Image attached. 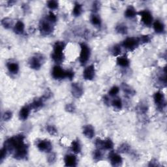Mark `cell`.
I'll return each mask as SVG.
<instances>
[{
	"mask_svg": "<svg viewBox=\"0 0 167 167\" xmlns=\"http://www.w3.org/2000/svg\"><path fill=\"white\" fill-rule=\"evenodd\" d=\"M23 134H18L7 139L4 143L8 152L13 153V157L17 160L26 159L28 155V147L24 142Z\"/></svg>",
	"mask_w": 167,
	"mask_h": 167,
	"instance_id": "1",
	"label": "cell"
},
{
	"mask_svg": "<svg viewBox=\"0 0 167 167\" xmlns=\"http://www.w3.org/2000/svg\"><path fill=\"white\" fill-rule=\"evenodd\" d=\"M65 43L62 41L56 42L53 48V52L52 54V58L54 62L58 63H62L64 59L63 50L65 48Z\"/></svg>",
	"mask_w": 167,
	"mask_h": 167,
	"instance_id": "2",
	"label": "cell"
},
{
	"mask_svg": "<svg viewBox=\"0 0 167 167\" xmlns=\"http://www.w3.org/2000/svg\"><path fill=\"white\" fill-rule=\"evenodd\" d=\"M91 50L89 47L86 44L82 43L80 44V54L79 57V61L82 66H84L88 62L90 58Z\"/></svg>",
	"mask_w": 167,
	"mask_h": 167,
	"instance_id": "3",
	"label": "cell"
},
{
	"mask_svg": "<svg viewBox=\"0 0 167 167\" xmlns=\"http://www.w3.org/2000/svg\"><path fill=\"white\" fill-rule=\"evenodd\" d=\"M39 30L43 35H50L53 31L52 24L47 18L41 20L39 24Z\"/></svg>",
	"mask_w": 167,
	"mask_h": 167,
	"instance_id": "4",
	"label": "cell"
},
{
	"mask_svg": "<svg viewBox=\"0 0 167 167\" xmlns=\"http://www.w3.org/2000/svg\"><path fill=\"white\" fill-rule=\"evenodd\" d=\"M44 62V58L41 54H36L30 59L29 64L31 69L39 70Z\"/></svg>",
	"mask_w": 167,
	"mask_h": 167,
	"instance_id": "5",
	"label": "cell"
},
{
	"mask_svg": "<svg viewBox=\"0 0 167 167\" xmlns=\"http://www.w3.org/2000/svg\"><path fill=\"white\" fill-rule=\"evenodd\" d=\"M140 41L138 38L135 37H128L124 40L122 46L125 48L129 50H133L139 45Z\"/></svg>",
	"mask_w": 167,
	"mask_h": 167,
	"instance_id": "6",
	"label": "cell"
},
{
	"mask_svg": "<svg viewBox=\"0 0 167 167\" xmlns=\"http://www.w3.org/2000/svg\"><path fill=\"white\" fill-rule=\"evenodd\" d=\"M52 76L56 80H60L67 78V71L64 70L58 65L54 66L52 71Z\"/></svg>",
	"mask_w": 167,
	"mask_h": 167,
	"instance_id": "7",
	"label": "cell"
},
{
	"mask_svg": "<svg viewBox=\"0 0 167 167\" xmlns=\"http://www.w3.org/2000/svg\"><path fill=\"white\" fill-rule=\"evenodd\" d=\"M140 16L141 21L145 26H149L152 25L153 22V19L152 13L149 11H142L138 13Z\"/></svg>",
	"mask_w": 167,
	"mask_h": 167,
	"instance_id": "8",
	"label": "cell"
},
{
	"mask_svg": "<svg viewBox=\"0 0 167 167\" xmlns=\"http://www.w3.org/2000/svg\"><path fill=\"white\" fill-rule=\"evenodd\" d=\"M37 147L39 151L43 152L50 153L52 150V144L50 141L48 140H41L37 142Z\"/></svg>",
	"mask_w": 167,
	"mask_h": 167,
	"instance_id": "9",
	"label": "cell"
},
{
	"mask_svg": "<svg viewBox=\"0 0 167 167\" xmlns=\"http://www.w3.org/2000/svg\"><path fill=\"white\" fill-rule=\"evenodd\" d=\"M153 99L155 103L156 104L157 107L160 109H162L166 105L165 96L163 93L161 92H157L154 94Z\"/></svg>",
	"mask_w": 167,
	"mask_h": 167,
	"instance_id": "10",
	"label": "cell"
},
{
	"mask_svg": "<svg viewBox=\"0 0 167 167\" xmlns=\"http://www.w3.org/2000/svg\"><path fill=\"white\" fill-rule=\"evenodd\" d=\"M95 69L93 65H90L85 68L83 72V77L85 80H92L95 78Z\"/></svg>",
	"mask_w": 167,
	"mask_h": 167,
	"instance_id": "11",
	"label": "cell"
},
{
	"mask_svg": "<svg viewBox=\"0 0 167 167\" xmlns=\"http://www.w3.org/2000/svg\"><path fill=\"white\" fill-rule=\"evenodd\" d=\"M108 157L111 163L114 166H120L122 164V162H123V159H122L121 156L117 153L111 152L109 153Z\"/></svg>",
	"mask_w": 167,
	"mask_h": 167,
	"instance_id": "12",
	"label": "cell"
},
{
	"mask_svg": "<svg viewBox=\"0 0 167 167\" xmlns=\"http://www.w3.org/2000/svg\"><path fill=\"white\" fill-rule=\"evenodd\" d=\"M71 93L76 98H80L83 95V88L79 83H73L71 85Z\"/></svg>",
	"mask_w": 167,
	"mask_h": 167,
	"instance_id": "13",
	"label": "cell"
},
{
	"mask_svg": "<svg viewBox=\"0 0 167 167\" xmlns=\"http://www.w3.org/2000/svg\"><path fill=\"white\" fill-rule=\"evenodd\" d=\"M64 162L66 166H75L77 163V158L75 155H66L64 158Z\"/></svg>",
	"mask_w": 167,
	"mask_h": 167,
	"instance_id": "14",
	"label": "cell"
},
{
	"mask_svg": "<svg viewBox=\"0 0 167 167\" xmlns=\"http://www.w3.org/2000/svg\"><path fill=\"white\" fill-rule=\"evenodd\" d=\"M31 107L30 105H27V106H24L19 112V117L20 120H26L27 119V117H29V115L30 114V111H31Z\"/></svg>",
	"mask_w": 167,
	"mask_h": 167,
	"instance_id": "15",
	"label": "cell"
},
{
	"mask_svg": "<svg viewBox=\"0 0 167 167\" xmlns=\"http://www.w3.org/2000/svg\"><path fill=\"white\" fill-rule=\"evenodd\" d=\"M83 134L86 138L92 139L95 135L94 128H93V126L91 125H85L83 129Z\"/></svg>",
	"mask_w": 167,
	"mask_h": 167,
	"instance_id": "16",
	"label": "cell"
},
{
	"mask_svg": "<svg viewBox=\"0 0 167 167\" xmlns=\"http://www.w3.org/2000/svg\"><path fill=\"white\" fill-rule=\"evenodd\" d=\"M153 27L154 31L157 34H162L165 31V25L160 20H156L153 22Z\"/></svg>",
	"mask_w": 167,
	"mask_h": 167,
	"instance_id": "17",
	"label": "cell"
},
{
	"mask_svg": "<svg viewBox=\"0 0 167 167\" xmlns=\"http://www.w3.org/2000/svg\"><path fill=\"white\" fill-rule=\"evenodd\" d=\"M116 63L118 66L122 67H127L129 66L130 61L127 57L123 56L118 57L116 59Z\"/></svg>",
	"mask_w": 167,
	"mask_h": 167,
	"instance_id": "18",
	"label": "cell"
},
{
	"mask_svg": "<svg viewBox=\"0 0 167 167\" xmlns=\"http://www.w3.org/2000/svg\"><path fill=\"white\" fill-rule=\"evenodd\" d=\"M24 30H25V25H24V24L22 21H20V20H19V21L16 23L13 27L14 33L18 35L23 34L24 32Z\"/></svg>",
	"mask_w": 167,
	"mask_h": 167,
	"instance_id": "19",
	"label": "cell"
},
{
	"mask_svg": "<svg viewBox=\"0 0 167 167\" xmlns=\"http://www.w3.org/2000/svg\"><path fill=\"white\" fill-rule=\"evenodd\" d=\"M7 67L9 71L12 74L16 75L19 71V66L16 62H9L7 64Z\"/></svg>",
	"mask_w": 167,
	"mask_h": 167,
	"instance_id": "20",
	"label": "cell"
},
{
	"mask_svg": "<svg viewBox=\"0 0 167 167\" xmlns=\"http://www.w3.org/2000/svg\"><path fill=\"white\" fill-rule=\"evenodd\" d=\"M44 100V99H43V98L35 99L31 103V104L30 105L31 108V109H34V110H39L40 108H41L43 107Z\"/></svg>",
	"mask_w": 167,
	"mask_h": 167,
	"instance_id": "21",
	"label": "cell"
},
{
	"mask_svg": "<svg viewBox=\"0 0 167 167\" xmlns=\"http://www.w3.org/2000/svg\"><path fill=\"white\" fill-rule=\"evenodd\" d=\"M136 9L133 6H129L125 11V17L128 18H133L136 15Z\"/></svg>",
	"mask_w": 167,
	"mask_h": 167,
	"instance_id": "22",
	"label": "cell"
},
{
	"mask_svg": "<svg viewBox=\"0 0 167 167\" xmlns=\"http://www.w3.org/2000/svg\"><path fill=\"white\" fill-rule=\"evenodd\" d=\"M121 88H122V89H123L124 92L127 95L131 96V95H134V93H135V92H134V89L133 88H131V86H129V85H127L125 83H123L121 84Z\"/></svg>",
	"mask_w": 167,
	"mask_h": 167,
	"instance_id": "23",
	"label": "cell"
},
{
	"mask_svg": "<svg viewBox=\"0 0 167 167\" xmlns=\"http://www.w3.org/2000/svg\"><path fill=\"white\" fill-rule=\"evenodd\" d=\"M71 150L72 151V152L74 153H79L81 152V149H82V148H81V145L80 144V142L79 140H74L71 144Z\"/></svg>",
	"mask_w": 167,
	"mask_h": 167,
	"instance_id": "24",
	"label": "cell"
},
{
	"mask_svg": "<svg viewBox=\"0 0 167 167\" xmlns=\"http://www.w3.org/2000/svg\"><path fill=\"white\" fill-rule=\"evenodd\" d=\"M82 13V5L79 3H76L75 4L74 8L72 10V14L75 17H79Z\"/></svg>",
	"mask_w": 167,
	"mask_h": 167,
	"instance_id": "25",
	"label": "cell"
},
{
	"mask_svg": "<svg viewBox=\"0 0 167 167\" xmlns=\"http://www.w3.org/2000/svg\"><path fill=\"white\" fill-rule=\"evenodd\" d=\"M90 22L93 26L99 27L101 25V19L99 17V15H97L95 14H93L91 16Z\"/></svg>",
	"mask_w": 167,
	"mask_h": 167,
	"instance_id": "26",
	"label": "cell"
},
{
	"mask_svg": "<svg viewBox=\"0 0 167 167\" xmlns=\"http://www.w3.org/2000/svg\"><path fill=\"white\" fill-rule=\"evenodd\" d=\"M113 147L114 143L110 138H107V139L103 140V149L111 150L113 148Z\"/></svg>",
	"mask_w": 167,
	"mask_h": 167,
	"instance_id": "27",
	"label": "cell"
},
{
	"mask_svg": "<svg viewBox=\"0 0 167 167\" xmlns=\"http://www.w3.org/2000/svg\"><path fill=\"white\" fill-rule=\"evenodd\" d=\"M112 105L115 109L121 110L122 108L123 104H122V101L121 99L117 97V98H115L114 99H113V101H112Z\"/></svg>",
	"mask_w": 167,
	"mask_h": 167,
	"instance_id": "28",
	"label": "cell"
},
{
	"mask_svg": "<svg viewBox=\"0 0 167 167\" xmlns=\"http://www.w3.org/2000/svg\"><path fill=\"white\" fill-rule=\"evenodd\" d=\"M116 30L117 32H118V33L121 34H126L127 33V30H128L127 26L123 24H120L119 25H117Z\"/></svg>",
	"mask_w": 167,
	"mask_h": 167,
	"instance_id": "29",
	"label": "cell"
},
{
	"mask_svg": "<svg viewBox=\"0 0 167 167\" xmlns=\"http://www.w3.org/2000/svg\"><path fill=\"white\" fill-rule=\"evenodd\" d=\"M93 159L95 161H98L101 160L102 157H103V153H102L101 149L97 148V149H95L94 152H93Z\"/></svg>",
	"mask_w": 167,
	"mask_h": 167,
	"instance_id": "30",
	"label": "cell"
},
{
	"mask_svg": "<svg viewBox=\"0 0 167 167\" xmlns=\"http://www.w3.org/2000/svg\"><path fill=\"white\" fill-rule=\"evenodd\" d=\"M112 53L114 56H117L120 54H121V46L119 45V44H116V45L114 46L112 49Z\"/></svg>",
	"mask_w": 167,
	"mask_h": 167,
	"instance_id": "31",
	"label": "cell"
},
{
	"mask_svg": "<svg viewBox=\"0 0 167 167\" xmlns=\"http://www.w3.org/2000/svg\"><path fill=\"white\" fill-rule=\"evenodd\" d=\"M2 25L6 28V29H8V28H10L12 26V21L9 18H3L2 20Z\"/></svg>",
	"mask_w": 167,
	"mask_h": 167,
	"instance_id": "32",
	"label": "cell"
},
{
	"mask_svg": "<svg viewBox=\"0 0 167 167\" xmlns=\"http://www.w3.org/2000/svg\"><path fill=\"white\" fill-rule=\"evenodd\" d=\"M47 7L50 10H56L58 8V2L56 1H49L47 2Z\"/></svg>",
	"mask_w": 167,
	"mask_h": 167,
	"instance_id": "33",
	"label": "cell"
},
{
	"mask_svg": "<svg viewBox=\"0 0 167 167\" xmlns=\"http://www.w3.org/2000/svg\"><path fill=\"white\" fill-rule=\"evenodd\" d=\"M130 150V146L127 144H121L119 148H118V152L120 153H127Z\"/></svg>",
	"mask_w": 167,
	"mask_h": 167,
	"instance_id": "34",
	"label": "cell"
},
{
	"mask_svg": "<svg viewBox=\"0 0 167 167\" xmlns=\"http://www.w3.org/2000/svg\"><path fill=\"white\" fill-rule=\"evenodd\" d=\"M120 92V88H118L116 85L115 86H113L108 92V94L111 97H115L117 95V93Z\"/></svg>",
	"mask_w": 167,
	"mask_h": 167,
	"instance_id": "35",
	"label": "cell"
},
{
	"mask_svg": "<svg viewBox=\"0 0 167 167\" xmlns=\"http://www.w3.org/2000/svg\"><path fill=\"white\" fill-rule=\"evenodd\" d=\"M48 21H49L50 22H51L52 24H54L56 22V20H57V17H56V16L54 14V13H53V12L50 11L49 12V13H48V16L46 18Z\"/></svg>",
	"mask_w": 167,
	"mask_h": 167,
	"instance_id": "36",
	"label": "cell"
},
{
	"mask_svg": "<svg viewBox=\"0 0 167 167\" xmlns=\"http://www.w3.org/2000/svg\"><path fill=\"white\" fill-rule=\"evenodd\" d=\"M47 131L48 133L50 134L51 135H56L57 134V130L53 125H48L47 127Z\"/></svg>",
	"mask_w": 167,
	"mask_h": 167,
	"instance_id": "37",
	"label": "cell"
},
{
	"mask_svg": "<svg viewBox=\"0 0 167 167\" xmlns=\"http://www.w3.org/2000/svg\"><path fill=\"white\" fill-rule=\"evenodd\" d=\"M7 153H8L7 149L3 146V147L1 149V154H0V161H1L2 162L5 159L7 155Z\"/></svg>",
	"mask_w": 167,
	"mask_h": 167,
	"instance_id": "38",
	"label": "cell"
},
{
	"mask_svg": "<svg viewBox=\"0 0 167 167\" xmlns=\"http://www.w3.org/2000/svg\"><path fill=\"white\" fill-rule=\"evenodd\" d=\"M138 40H139L140 43H146L149 42L150 40V36L149 35H142L141 36L140 38H138Z\"/></svg>",
	"mask_w": 167,
	"mask_h": 167,
	"instance_id": "39",
	"label": "cell"
},
{
	"mask_svg": "<svg viewBox=\"0 0 167 167\" xmlns=\"http://www.w3.org/2000/svg\"><path fill=\"white\" fill-rule=\"evenodd\" d=\"M12 116H13V114H12V112L8 111L5 112V113L3 114V119L5 121H8L10 119H11Z\"/></svg>",
	"mask_w": 167,
	"mask_h": 167,
	"instance_id": "40",
	"label": "cell"
},
{
	"mask_svg": "<svg viewBox=\"0 0 167 167\" xmlns=\"http://www.w3.org/2000/svg\"><path fill=\"white\" fill-rule=\"evenodd\" d=\"M48 162H54L56 161V155L54 153H51L49 156H48Z\"/></svg>",
	"mask_w": 167,
	"mask_h": 167,
	"instance_id": "41",
	"label": "cell"
},
{
	"mask_svg": "<svg viewBox=\"0 0 167 167\" xmlns=\"http://www.w3.org/2000/svg\"><path fill=\"white\" fill-rule=\"evenodd\" d=\"M66 110H67V111L68 112H72L73 111H75V107H74V106H73L72 104H68L66 106Z\"/></svg>",
	"mask_w": 167,
	"mask_h": 167,
	"instance_id": "42",
	"label": "cell"
},
{
	"mask_svg": "<svg viewBox=\"0 0 167 167\" xmlns=\"http://www.w3.org/2000/svg\"><path fill=\"white\" fill-rule=\"evenodd\" d=\"M104 103L106 104H108V102H109V100H108V97H104Z\"/></svg>",
	"mask_w": 167,
	"mask_h": 167,
	"instance_id": "43",
	"label": "cell"
}]
</instances>
